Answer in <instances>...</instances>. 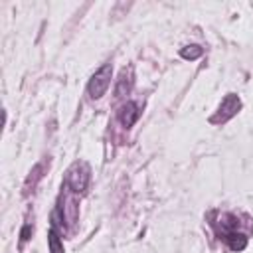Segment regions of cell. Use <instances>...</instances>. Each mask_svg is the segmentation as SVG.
Masks as SVG:
<instances>
[{
  "mask_svg": "<svg viewBox=\"0 0 253 253\" xmlns=\"http://www.w3.org/2000/svg\"><path fill=\"white\" fill-rule=\"evenodd\" d=\"M111 75H113V65L111 63H105L103 67H99L93 73V77L87 85V93H89L91 99H99V97L105 95V91L111 85Z\"/></svg>",
  "mask_w": 253,
  "mask_h": 253,
  "instance_id": "cell-1",
  "label": "cell"
},
{
  "mask_svg": "<svg viewBox=\"0 0 253 253\" xmlns=\"http://www.w3.org/2000/svg\"><path fill=\"white\" fill-rule=\"evenodd\" d=\"M65 184H67V188H69L71 192L81 194V192L87 188V184H89V166L83 164V162H75V164L69 168V172H67Z\"/></svg>",
  "mask_w": 253,
  "mask_h": 253,
  "instance_id": "cell-2",
  "label": "cell"
},
{
  "mask_svg": "<svg viewBox=\"0 0 253 253\" xmlns=\"http://www.w3.org/2000/svg\"><path fill=\"white\" fill-rule=\"evenodd\" d=\"M239 109H241V101H239V97H237L235 93H229V95L221 101V105H219L217 113L210 119V123H213V125L225 123V121H229L231 117H235Z\"/></svg>",
  "mask_w": 253,
  "mask_h": 253,
  "instance_id": "cell-3",
  "label": "cell"
},
{
  "mask_svg": "<svg viewBox=\"0 0 253 253\" xmlns=\"http://www.w3.org/2000/svg\"><path fill=\"white\" fill-rule=\"evenodd\" d=\"M211 225H213V229H215L217 237L225 241L231 233H235V231H237L239 219H237L233 213H217V217L211 221Z\"/></svg>",
  "mask_w": 253,
  "mask_h": 253,
  "instance_id": "cell-4",
  "label": "cell"
},
{
  "mask_svg": "<svg viewBox=\"0 0 253 253\" xmlns=\"http://www.w3.org/2000/svg\"><path fill=\"white\" fill-rule=\"evenodd\" d=\"M117 117H119V121H121V125H123L125 128H130V126L138 121V117H140V109H138V105H136L134 101H126V103L119 109Z\"/></svg>",
  "mask_w": 253,
  "mask_h": 253,
  "instance_id": "cell-5",
  "label": "cell"
},
{
  "mask_svg": "<svg viewBox=\"0 0 253 253\" xmlns=\"http://www.w3.org/2000/svg\"><path fill=\"white\" fill-rule=\"evenodd\" d=\"M204 53V49L200 47V45H196V43H192V45H186V47H182L180 49V55L184 57V59H198L200 55Z\"/></svg>",
  "mask_w": 253,
  "mask_h": 253,
  "instance_id": "cell-6",
  "label": "cell"
},
{
  "mask_svg": "<svg viewBox=\"0 0 253 253\" xmlns=\"http://www.w3.org/2000/svg\"><path fill=\"white\" fill-rule=\"evenodd\" d=\"M47 243H49V251L51 253H63V245H61V241H59V237L55 233V225H51V229H49Z\"/></svg>",
  "mask_w": 253,
  "mask_h": 253,
  "instance_id": "cell-7",
  "label": "cell"
},
{
  "mask_svg": "<svg viewBox=\"0 0 253 253\" xmlns=\"http://www.w3.org/2000/svg\"><path fill=\"white\" fill-rule=\"evenodd\" d=\"M28 233H30V225H26V227L22 229V241H28V239H30Z\"/></svg>",
  "mask_w": 253,
  "mask_h": 253,
  "instance_id": "cell-8",
  "label": "cell"
}]
</instances>
